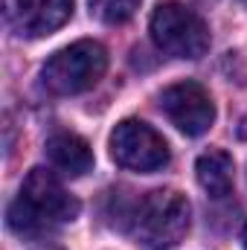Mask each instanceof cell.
Returning <instances> with one entry per match:
<instances>
[{"mask_svg":"<svg viewBox=\"0 0 247 250\" xmlns=\"http://www.w3.org/2000/svg\"><path fill=\"white\" fill-rule=\"evenodd\" d=\"M151 41L172 59H201L209 50V29L184 3H160L148 23Z\"/></svg>","mask_w":247,"mask_h":250,"instance_id":"277c9868","label":"cell"},{"mask_svg":"<svg viewBox=\"0 0 247 250\" xmlns=\"http://www.w3.org/2000/svg\"><path fill=\"white\" fill-rule=\"evenodd\" d=\"M3 15L18 38H44L70 21L73 0H6Z\"/></svg>","mask_w":247,"mask_h":250,"instance_id":"52a82bcc","label":"cell"},{"mask_svg":"<svg viewBox=\"0 0 247 250\" xmlns=\"http://www.w3.org/2000/svg\"><path fill=\"white\" fill-rule=\"evenodd\" d=\"M140 9V0H90V15L102 23H125Z\"/></svg>","mask_w":247,"mask_h":250,"instance_id":"30bf717a","label":"cell"},{"mask_svg":"<svg viewBox=\"0 0 247 250\" xmlns=\"http://www.w3.org/2000/svg\"><path fill=\"white\" fill-rule=\"evenodd\" d=\"M111 157L131 172H157L169 163V146L151 125L123 120L111 131Z\"/></svg>","mask_w":247,"mask_h":250,"instance_id":"5b68a950","label":"cell"},{"mask_svg":"<svg viewBox=\"0 0 247 250\" xmlns=\"http://www.w3.org/2000/svg\"><path fill=\"white\" fill-rule=\"evenodd\" d=\"M160 108L186 137H201L215 123V105L198 82H178L160 93Z\"/></svg>","mask_w":247,"mask_h":250,"instance_id":"8992f818","label":"cell"},{"mask_svg":"<svg viewBox=\"0 0 247 250\" xmlns=\"http://www.w3.org/2000/svg\"><path fill=\"white\" fill-rule=\"evenodd\" d=\"M41 250H56V248H41Z\"/></svg>","mask_w":247,"mask_h":250,"instance_id":"7c38bea8","label":"cell"},{"mask_svg":"<svg viewBox=\"0 0 247 250\" xmlns=\"http://www.w3.org/2000/svg\"><path fill=\"white\" fill-rule=\"evenodd\" d=\"M76 215H79V201L67 195L62 181L50 169L35 166L26 175L21 195L9 207V227L21 236H32L56 224H67Z\"/></svg>","mask_w":247,"mask_h":250,"instance_id":"6da1fadb","label":"cell"},{"mask_svg":"<svg viewBox=\"0 0 247 250\" xmlns=\"http://www.w3.org/2000/svg\"><path fill=\"white\" fill-rule=\"evenodd\" d=\"M192 207L178 189L148 192L131 212V236L145 250H172L189 233Z\"/></svg>","mask_w":247,"mask_h":250,"instance_id":"7a4b0ae2","label":"cell"},{"mask_svg":"<svg viewBox=\"0 0 247 250\" xmlns=\"http://www.w3.org/2000/svg\"><path fill=\"white\" fill-rule=\"evenodd\" d=\"M105 70H108L105 47L99 41L84 38L53 53L41 70V82L56 96H76V93L90 90L105 76Z\"/></svg>","mask_w":247,"mask_h":250,"instance_id":"3957f363","label":"cell"},{"mask_svg":"<svg viewBox=\"0 0 247 250\" xmlns=\"http://www.w3.org/2000/svg\"><path fill=\"white\" fill-rule=\"evenodd\" d=\"M47 157L59 172L70 178H82L93 169V151L87 140H82L73 131H59L47 140Z\"/></svg>","mask_w":247,"mask_h":250,"instance_id":"ba28073f","label":"cell"},{"mask_svg":"<svg viewBox=\"0 0 247 250\" xmlns=\"http://www.w3.org/2000/svg\"><path fill=\"white\" fill-rule=\"evenodd\" d=\"M242 3H247V0H242Z\"/></svg>","mask_w":247,"mask_h":250,"instance_id":"4fadbf2b","label":"cell"},{"mask_svg":"<svg viewBox=\"0 0 247 250\" xmlns=\"http://www.w3.org/2000/svg\"><path fill=\"white\" fill-rule=\"evenodd\" d=\"M242 242H245V250H247V224H245V230H242Z\"/></svg>","mask_w":247,"mask_h":250,"instance_id":"8fae6325","label":"cell"},{"mask_svg":"<svg viewBox=\"0 0 247 250\" xmlns=\"http://www.w3.org/2000/svg\"><path fill=\"white\" fill-rule=\"evenodd\" d=\"M233 157L221 148H212L206 154L198 157L195 163V175H198V184L201 189L209 195V198H224L233 192Z\"/></svg>","mask_w":247,"mask_h":250,"instance_id":"9c48e42d","label":"cell"}]
</instances>
